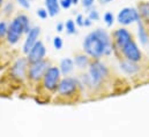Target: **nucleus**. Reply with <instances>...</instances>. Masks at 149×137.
I'll use <instances>...</instances> for the list:
<instances>
[{
	"label": "nucleus",
	"mask_w": 149,
	"mask_h": 137,
	"mask_svg": "<svg viewBox=\"0 0 149 137\" xmlns=\"http://www.w3.org/2000/svg\"><path fill=\"white\" fill-rule=\"evenodd\" d=\"M83 50L88 55L95 59L110 54L112 52V44L109 34L103 29L94 30L84 38Z\"/></svg>",
	"instance_id": "nucleus-1"
},
{
	"label": "nucleus",
	"mask_w": 149,
	"mask_h": 137,
	"mask_svg": "<svg viewBox=\"0 0 149 137\" xmlns=\"http://www.w3.org/2000/svg\"><path fill=\"white\" fill-rule=\"evenodd\" d=\"M31 30L30 26H29V19L27 17V15H19L17 17H15L12 23L8 27V31H7V42L10 45H14L19 42L20 37L22 34H28Z\"/></svg>",
	"instance_id": "nucleus-2"
},
{
	"label": "nucleus",
	"mask_w": 149,
	"mask_h": 137,
	"mask_svg": "<svg viewBox=\"0 0 149 137\" xmlns=\"http://www.w3.org/2000/svg\"><path fill=\"white\" fill-rule=\"evenodd\" d=\"M105 76H108V68L105 67L104 64L100 62L98 60L90 64L88 78H89V83L93 86H98Z\"/></svg>",
	"instance_id": "nucleus-3"
},
{
	"label": "nucleus",
	"mask_w": 149,
	"mask_h": 137,
	"mask_svg": "<svg viewBox=\"0 0 149 137\" xmlns=\"http://www.w3.org/2000/svg\"><path fill=\"white\" fill-rule=\"evenodd\" d=\"M117 20L120 24L128 26L131 23L139 22L140 21V14H139L138 9L134 7H125L118 13Z\"/></svg>",
	"instance_id": "nucleus-4"
},
{
	"label": "nucleus",
	"mask_w": 149,
	"mask_h": 137,
	"mask_svg": "<svg viewBox=\"0 0 149 137\" xmlns=\"http://www.w3.org/2000/svg\"><path fill=\"white\" fill-rule=\"evenodd\" d=\"M60 74L61 71L58 67H49L44 75V86L50 91L56 90L59 84Z\"/></svg>",
	"instance_id": "nucleus-5"
},
{
	"label": "nucleus",
	"mask_w": 149,
	"mask_h": 137,
	"mask_svg": "<svg viewBox=\"0 0 149 137\" xmlns=\"http://www.w3.org/2000/svg\"><path fill=\"white\" fill-rule=\"evenodd\" d=\"M124 54V57L128 60V61H132V62H138L141 60V51L139 50L138 45L135 44V42L132 39L130 43H127L121 50H120Z\"/></svg>",
	"instance_id": "nucleus-6"
},
{
	"label": "nucleus",
	"mask_w": 149,
	"mask_h": 137,
	"mask_svg": "<svg viewBox=\"0 0 149 137\" xmlns=\"http://www.w3.org/2000/svg\"><path fill=\"white\" fill-rule=\"evenodd\" d=\"M77 85H79L77 80L72 77H65L59 82L57 89L61 96H71L76 91Z\"/></svg>",
	"instance_id": "nucleus-7"
},
{
	"label": "nucleus",
	"mask_w": 149,
	"mask_h": 137,
	"mask_svg": "<svg viewBox=\"0 0 149 137\" xmlns=\"http://www.w3.org/2000/svg\"><path fill=\"white\" fill-rule=\"evenodd\" d=\"M45 53H46V48H45L44 44L40 40H38L37 43L35 44V46L31 48V51L28 53L27 60L31 65L36 64V62H39V61H43L44 57H45Z\"/></svg>",
	"instance_id": "nucleus-8"
},
{
	"label": "nucleus",
	"mask_w": 149,
	"mask_h": 137,
	"mask_svg": "<svg viewBox=\"0 0 149 137\" xmlns=\"http://www.w3.org/2000/svg\"><path fill=\"white\" fill-rule=\"evenodd\" d=\"M49 67V62L43 60V61H39L36 64H33L29 68V77L30 80L33 81H39L42 77H44L46 70Z\"/></svg>",
	"instance_id": "nucleus-9"
},
{
	"label": "nucleus",
	"mask_w": 149,
	"mask_h": 137,
	"mask_svg": "<svg viewBox=\"0 0 149 137\" xmlns=\"http://www.w3.org/2000/svg\"><path fill=\"white\" fill-rule=\"evenodd\" d=\"M40 34V29L39 27H34L31 28V30L27 34V38L24 40V44H23V52L26 54H28L31 48L35 46V44L37 43V38Z\"/></svg>",
	"instance_id": "nucleus-10"
},
{
	"label": "nucleus",
	"mask_w": 149,
	"mask_h": 137,
	"mask_svg": "<svg viewBox=\"0 0 149 137\" xmlns=\"http://www.w3.org/2000/svg\"><path fill=\"white\" fill-rule=\"evenodd\" d=\"M27 64L28 60L24 58H20L16 60V62L12 67V76L16 80H23L26 76V70H27Z\"/></svg>",
	"instance_id": "nucleus-11"
},
{
	"label": "nucleus",
	"mask_w": 149,
	"mask_h": 137,
	"mask_svg": "<svg viewBox=\"0 0 149 137\" xmlns=\"http://www.w3.org/2000/svg\"><path fill=\"white\" fill-rule=\"evenodd\" d=\"M114 39H116V45L119 47V50H121L127 43L132 40V35L125 28H121L114 33Z\"/></svg>",
	"instance_id": "nucleus-12"
},
{
	"label": "nucleus",
	"mask_w": 149,
	"mask_h": 137,
	"mask_svg": "<svg viewBox=\"0 0 149 137\" xmlns=\"http://www.w3.org/2000/svg\"><path fill=\"white\" fill-rule=\"evenodd\" d=\"M45 7L51 17L56 16L60 12V3L59 0H45Z\"/></svg>",
	"instance_id": "nucleus-13"
},
{
	"label": "nucleus",
	"mask_w": 149,
	"mask_h": 137,
	"mask_svg": "<svg viewBox=\"0 0 149 137\" xmlns=\"http://www.w3.org/2000/svg\"><path fill=\"white\" fill-rule=\"evenodd\" d=\"M60 71H61V74H64V75H68L73 69H74V61L72 60V59H70V58H65V59H63L61 60V62H60Z\"/></svg>",
	"instance_id": "nucleus-14"
},
{
	"label": "nucleus",
	"mask_w": 149,
	"mask_h": 137,
	"mask_svg": "<svg viewBox=\"0 0 149 137\" xmlns=\"http://www.w3.org/2000/svg\"><path fill=\"white\" fill-rule=\"evenodd\" d=\"M120 68L123 69L126 74H134L139 70V66L135 64V62H132V61H123L120 62Z\"/></svg>",
	"instance_id": "nucleus-15"
},
{
	"label": "nucleus",
	"mask_w": 149,
	"mask_h": 137,
	"mask_svg": "<svg viewBox=\"0 0 149 137\" xmlns=\"http://www.w3.org/2000/svg\"><path fill=\"white\" fill-rule=\"evenodd\" d=\"M138 34H139L140 42H141L143 45H146L149 42V38H148V34H147V31H146V29H145V26H143V23L141 22V20L138 22Z\"/></svg>",
	"instance_id": "nucleus-16"
},
{
	"label": "nucleus",
	"mask_w": 149,
	"mask_h": 137,
	"mask_svg": "<svg viewBox=\"0 0 149 137\" xmlns=\"http://www.w3.org/2000/svg\"><path fill=\"white\" fill-rule=\"evenodd\" d=\"M138 12L140 14V16L145 17V19H149V2H140L138 6Z\"/></svg>",
	"instance_id": "nucleus-17"
},
{
	"label": "nucleus",
	"mask_w": 149,
	"mask_h": 137,
	"mask_svg": "<svg viewBox=\"0 0 149 137\" xmlns=\"http://www.w3.org/2000/svg\"><path fill=\"white\" fill-rule=\"evenodd\" d=\"M75 65L79 67V68H84L88 66L89 61H88V57L84 55V54H79L75 57V60H74Z\"/></svg>",
	"instance_id": "nucleus-18"
},
{
	"label": "nucleus",
	"mask_w": 149,
	"mask_h": 137,
	"mask_svg": "<svg viewBox=\"0 0 149 137\" xmlns=\"http://www.w3.org/2000/svg\"><path fill=\"white\" fill-rule=\"evenodd\" d=\"M65 28H66V31H67V34H70V35L76 34L75 23H74V21H73V20H68V21L66 22V24H65Z\"/></svg>",
	"instance_id": "nucleus-19"
},
{
	"label": "nucleus",
	"mask_w": 149,
	"mask_h": 137,
	"mask_svg": "<svg viewBox=\"0 0 149 137\" xmlns=\"http://www.w3.org/2000/svg\"><path fill=\"white\" fill-rule=\"evenodd\" d=\"M113 20H114V17H113V14L112 13L108 12V13L104 14V21H105V23H107L108 27H111L112 24H113Z\"/></svg>",
	"instance_id": "nucleus-20"
},
{
	"label": "nucleus",
	"mask_w": 149,
	"mask_h": 137,
	"mask_svg": "<svg viewBox=\"0 0 149 137\" xmlns=\"http://www.w3.org/2000/svg\"><path fill=\"white\" fill-rule=\"evenodd\" d=\"M53 46L57 50H61V47H63V39H61V37L57 36V37L53 38Z\"/></svg>",
	"instance_id": "nucleus-21"
},
{
	"label": "nucleus",
	"mask_w": 149,
	"mask_h": 137,
	"mask_svg": "<svg viewBox=\"0 0 149 137\" xmlns=\"http://www.w3.org/2000/svg\"><path fill=\"white\" fill-rule=\"evenodd\" d=\"M88 19H90L91 21H97V20H100V14H98V12H97L96 9H91V10L89 12V14H88Z\"/></svg>",
	"instance_id": "nucleus-22"
},
{
	"label": "nucleus",
	"mask_w": 149,
	"mask_h": 137,
	"mask_svg": "<svg viewBox=\"0 0 149 137\" xmlns=\"http://www.w3.org/2000/svg\"><path fill=\"white\" fill-rule=\"evenodd\" d=\"M7 31H8V27L6 24V22H0V38H2L3 36H7Z\"/></svg>",
	"instance_id": "nucleus-23"
},
{
	"label": "nucleus",
	"mask_w": 149,
	"mask_h": 137,
	"mask_svg": "<svg viewBox=\"0 0 149 137\" xmlns=\"http://www.w3.org/2000/svg\"><path fill=\"white\" fill-rule=\"evenodd\" d=\"M59 3L60 7H63L64 9H68L73 5V0H59Z\"/></svg>",
	"instance_id": "nucleus-24"
},
{
	"label": "nucleus",
	"mask_w": 149,
	"mask_h": 137,
	"mask_svg": "<svg viewBox=\"0 0 149 137\" xmlns=\"http://www.w3.org/2000/svg\"><path fill=\"white\" fill-rule=\"evenodd\" d=\"M37 15H38V17H40V19H43V20H45V19L47 17L49 13H47V10H46V9H44V8H39V9L37 10Z\"/></svg>",
	"instance_id": "nucleus-25"
},
{
	"label": "nucleus",
	"mask_w": 149,
	"mask_h": 137,
	"mask_svg": "<svg viewBox=\"0 0 149 137\" xmlns=\"http://www.w3.org/2000/svg\"><path fill=\"white\" fill-rule=\"evenodd\" d=\"M75 23H76L79 27H83V26H84V19H83V16H82L81 14H79V15L76 16Z\"/></svg>",
	"instance_id": "nucleus-26"
},
{
	"label": "nucleus",
	"mask_w": 149,
	"mask_h": 137,
	"mask_svg": "<svg viewBox=\"0 0 149 137\" xmlns=\"http://www.w3.org/2000/svg\"><path fill=\"white\" fill-rule=\"evenodd\" d=\"M23 8H26V9H29L30 8V2L28 1V0H16Z\"/></svg>",
	"instance_id": "nucleus-27"
},
{
	"label": "nucleus",
	"mask_w": 149,
	"mask_h": 137,
	"mask_svg": "<svg viewBox=\"0 0 149 137\" xmlns=\"http://www.w3.org/2000/svg\"><path fill=\"white\" fill-rule=\"evenodd\" d=\"M94 1L95 0H82V6L84 8H90L94 5Z\"/></svg>",
	"instance_id": "nucleus-28"
},
{
	"label": "nucleus",
	"mask_w": 149,
	"mask_h": 137,
	"mask_svg": "<svg viewBox=\"0 0 149 137\" xmlns=\"http://www.w3.org/2000/svg\"><path fill=\"white\" fill-rule=\"evenodd\" d=\"M64 28H65V24H64V23H58L57 27H56V30H57L58 33H61V31L64 30Z\"/></svg>",
	"instance_id": "nucleus-29"
},
{
	"label": "nucleus",
	"mask_w": 149,
	"mask_h": 137,
	"mask_svg": "<svg viewBox=\"0 0 149 137\" xmlns=\"http://www.w3.org/2000/svg\"><path fill=\"white\" fill-rule=\"evenodd\" d=\"M91 26V20L90 19H86L84 20V27H90Z\"/></svg>",
	"instance_id": "nucleus-30"
},
{
	"label": "nucleus",
	"mask_w": 149,
	"mask_h": 137,
	"mask_svg": "<svg viewBox=\"0 0 149 137\" xmlns=\"http://www.w3.org/2000/svg\"><path fill=\"white\" fill-rule=\"evenodd\" d=\"M101 3H109L110 1H112V0H98Z\"/></svg>",
	"instance_id": "nucleus-31"
},
{
	"label": "nucleus",
	"mask_w": 149,
	"mask_h": 137,
	"mask_svg": "<svg viewBox=\"0 0 149 137\" xmlns=\"http://www.w3.org/2000/svg\"><path fill=\"white\" fill-rule=\"evenodd\" d=\"M77 2H79V0H73V3H74V5H76Z\"/></svg>",
	"instance_id": "nucleus-32"
},
{
	"label": "nucleus",
	"mask_w": 149,
	"mask_h": 137,
	"mask_svg": "<svg viewBox=\"0 0 149 137\" xmlns=\"http://www.w3.org/2000/svg\"><path fill=\"white\" fill-rule=\"evenodd\" d=\"M2 2H3V0H0V7H1V5H2Z\"/></svg>",
	"instance_id": "nucleus-33"
},
{
	"label": "nucleus",
	"mask_w": 149,
	"mask_h": 137,
	"mask_svg": "<svg viewBox=\"0 0 149 137\" xmlns=\"http://www.w3.org/2000/svg\"><path fill=\"white\" fill-rule=\"evenodd\" d=\"M28 1H29V2H30V1H33V0H28Z\"/></svg>",
	"instance_id": "nucleus-34"
}]
</instances>
